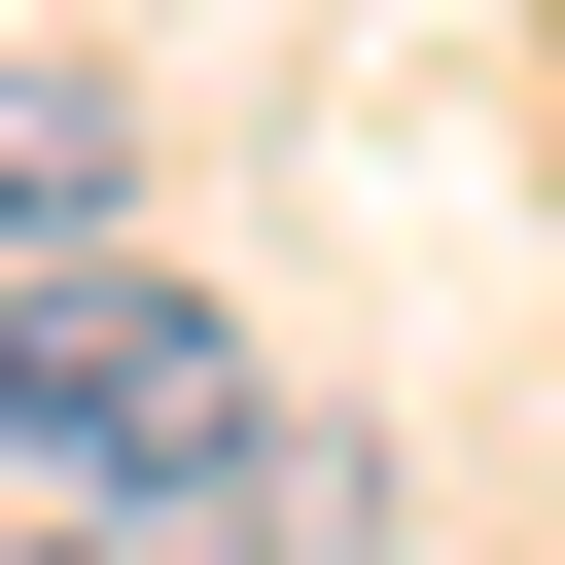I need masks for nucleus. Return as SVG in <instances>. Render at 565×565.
I'll use <instances>...</instances> for the list:
<instances>
[{"label":"nucleus","instance_id":"nucleus-3","mask_svg":"<svg viewBox=\"0 0 565 565\" xmlns=\"http://www.w3.org/2000/svg\"><path fill=\"white\" fill-rule=\"evenodd\" d=\"M71 565H247V530H212V494H106V530H71Z\"/></svg>","mask_w":565,"mask_h":565},{"label":"nucleus","instance_id":"nucleus-2","mask_svg":"<svg viewBox=\"0 0 565 565\" xmlns=\"http://www.w3.org/2000/svg\"><path fill=\"white\" fill-rule=\"evenodd\" d=\"M141 212V141H106V71L71 35H0V247H106Z\"/></svg>","mask_w":565,"mask_h":565},{"label":"nucleus","instance_id":"nucleus-1","mask_svg":"<svg viewBox=\"0 0 565 565\" xmlns=\"http://www.w3.org/2000/svg\"><path fill=\"white\" fill-rule=\"evenodd\" d=\"M282 388L212 353V282H141V247H0V494L35 530H106V494H212Z\"/></svg>","mask_w":565,"mask_h":565}]
</instances>
